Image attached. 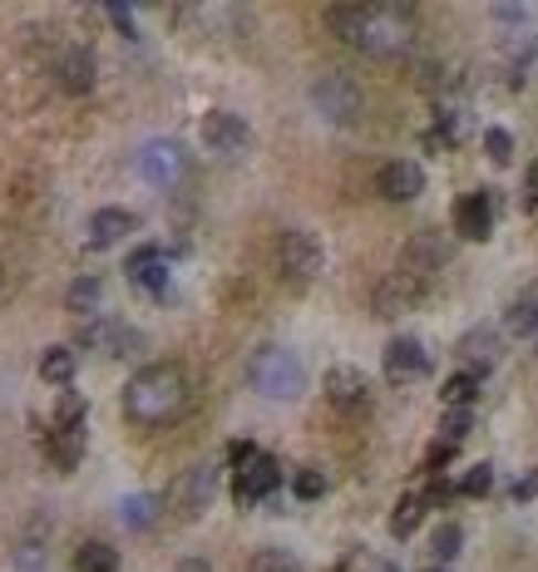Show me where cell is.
Returning a JSON list of instances; mask_svg holds the SVG:
<instances>
[{
  "mask_svg": "<svg viewBox=\"0 0 538 572\" xmlns=\"http://www.w3.org/2000/svg\"><path fill=\"white\" fill-rule=\"evenodd\" d=\"M331 30L356 45L371 60H400L415 45V10L410 6H390V0H376V6H331L326 10Z\"/></svg>",
  "mask_w": 538,
  "mask_h": 572,
  "instance_id": "obj_1",
  "label": "cell"
},
{
  "mask_svg": "<svg viewBox=\"0 0 538 572\" xmlns=\"http://www.w3.org/2000/svg\"><path fill=\"white\" fill-rule=\"evenodd\" d=\"M188 405V375L178 366H168V360H158V366H144L134 370V380L124 385V415L134 420V425H168V420H178Z\"/></svg>",
  "mask_w": 538,
  "mask_h": 572,
  "instance_id": "obj_2",
  "label": "cell"
},
{
  "mask_svg": "<svg viewBox=\"0 0 538 572\" xmlns=\"http://www.w3.org/2000/svg\"><path fill=\"white\" fill-rule=\"evenodd\" d=\"M247 380L262 400H297L307 390V366L287 346H257L247 360Z\"/></svg>",
  "mask_w": 538,
  "mask_h": 572,
  "instance_id": "obj_3",
  "label": "cell"
},
{
  "mask_svg": "<svg viewBox=\"0 0 538 572\" xmlns=\"http://www.w3.org/2000/svg\"><path fill=\"white\" fill-rule=\"evenodd\" d=\"M312 109L321 114L326 124H336V129H351V124L366 114V94H361V84H356L351 74L331 70V74H321V80L312 84Z\"/></svg>",
  "mask_w": 538,
  "mask_h": 572,
  "instance_id": "obj_4",
  "label": "cell"
},
{
  "mask_svg": "<svg viewBox=\"0 0 538 572\" xmlns=\"http://www.w3.org/2000/svg\"><path fill=\"white\" fill-rule=\"evenodd\" d=\"M321 267H326V252H321V242H316L307 227L282 232V242H277V272L282 277H287L292 286H307V282L321 277Z\"/></svg>",
  "mask_w": 538,
  "mask_h": 572,
  "instance_id": "obj_5",
  "label": "cell"
},
{
  "mask_svg": "<svg viewBox=\"0 0 538 572\" xmlns=\"http://www.w3.org/2000/svg\"><path fill=\"white\" fill-rule=\"evenodd\" d=\"M213 494H218V469L213 464H193V469H183L173 479V489H168V508L188 523V518H198L208 504H213Z\"/></svg>",
  "mask_w": 538,
  "mask_h": 572,
  "instance_id": "obj_6",
  "label": "cell"
},
{
  "mask_svg": "<svg viewBox=\"0 0 538 572\" xmlns=\"http://www.w3.org/2000/svg\"><path fill=\"white\" fill-rule=\"evenodd\" d=\"M139 173H144V183H154V188H178L188 178V153H183V144L178 139H154V144H144L139 148Z\"/></svg>",
  "mask_w": 538,
  "mask_h": 572,
  "instance_id": "obj_7",
  "label": "cell"
},
{
  "mask_svg": "<svg viewBox=\"0 0 538 572\" xmlns=\"http://www.w3.org/2000/svg\"><path fill=\"white\" fill-rule=\"evenodd\" d=\"M445 267H450V237L445 232H435V227L415 232V237L405 242V252H400V272L415 277V282H430L435 272H445Z\"/></svg>",
  "mask_w": 538,
  "mask_h": 572,
  "instance_id": "obj_8",
  "label": "cell"
},
{
  "mask_svg": "<svg viewBox=\"0 0 538 572\" xmlns=\"http://www.w3.org/2000/svg\"><path fill=\"white\" fill-rule=\"evenodd\" d=\"M203 144H208V153H218V158H238V153H247L252 148V129H247L242 114L213 109L203 119Z\"/></svg>",
  "mask_w": 538,
  "mask_h": 572,
  "instance_id": "obj_9",
  "label": "cell"
},
{
  "mask_svg": "<svg viewBox=\"0 0 538 572\" xmlns=\"http://www.w3.org/2000/svg\"><path fill=\"white\" fill-rule=\"evenodd\" d=\"M425 292H430V282H415V277H405V272H390V277L376 282V292H371V306H376V316H405V311H415L420 301H425Z\"/></svg>",
  "mask_w": 538,
  "mask_h": 572,
  "instance_id": "obj_10",
  "label": "cell"
},
{
  "mask_svg": "<svg viewBox=\"0 0 538 572\" xmlns=\"http://www.w3.org/2000/svg\"><path fill=\"white\" fill-rule=\"evenodd\" d=\"M80 346H94L104 356H139L144 336L124 321H109V316H94V321L80 326Z\"/></svg>",
  "mask_w": 538,
  "mask_h": 572,
  "instance_id": "obj_11",
  "label": "cell"
},
{
  "mask_svg": "<svg viewBox=\"0 0 538 572\" xmlns=\"http://www.w3.org/2000/svg\"><path fill=\"white\" fill-rule=\"evenodd\" d=\"M376 193H381L386 203H415V198L425 193V168H420L415 158H395V163H386L381 173H376Z\"/></svg>",
  "mask_w": 538,
  "mask_h": 572,
  "instance_id": "obj_12",
  "label": "cell"
},
{
  "mask_svg": "<svg viewBox=\"0 0 538 572\" xmlns=\"http://www.w3.org/2000/svg\"><path fill=\"white\" fill-rule=\"evenodd\" d=\"M326 400H331L341 415H356V410L371 405V380L356 366H331L326 370Z\"/></svg>",
  "mask_w": 538,
  "mask_h": 572,
  "instance_id": "obj_13",
  "label": "cell"
},
{
  "mask_svg": "<svg viewBox=\"0 0 538 572\" xmlns=\"http://www.w3.org/2000/svg\"><path fill=\"white\" fill-rule=\"evenodd\" d=\"M425 370H430V356L415 336H395V341L386 346V380L390 385H410V380H420Z\"/></svg>",
  "mask_w": 538,
  "mask_h": 572,
  "instance_id": "obj_14",
  "label": "cell"
},
{
  "mask_svg": "<svg viewBox=\"0 0 538 572\" xmlns=\"http://www.w3.org/2000/svg\"><path fill=\"white\" fill-rule=\"evenodd\" d=\"M124 277L139 286V292L163 296L168 292V257H163V247H134L129 262H124Z\"/></svg>",
  "mask_w": 538,
  "mask_h": 572,
  "instance_id": "obj_15",
  "label": "cell"
},
{
  "mask_svg": "<svg viewBox=\"0 0 538 572\" xmlns=\"http://www.w3.org/2000/svg\"><path fill=\"white\" fill-rule=\"evenodd\" d=\"M282 484V469H277V459H267V454H257V459L247 464V469H238V484H232V494H238V504L247 508V504H262L272 489Z\"/></svg>",
  "mask_w": 538,
  "mask_h": 572,
  "instance_id": "obj_16",
  "label": "cell"
},
{
  "mask_svg": "<svg viewBox=\"0 0 538 572\" xmlns=\"http://www.w3.org/2000/svg\"><path fill=\"white\" fill-rule=\"evenodd\" d=\"M455 351H460V360L474 370V375H484V370L499 366L504 341H499V331H494V326H474V331H464V336H460Z\"/></svg>",
  "mask_w": 538,
  "mask_h": 572,
  "instance_id": "obj_17",
  "label": "cell"
},
{
  "mask_svg": "<svg viewBox=\"0 0 538 572\" xmlns=\"http://www.w3.org/2000/svg\"><path fill=\"white\" fill-rule=\"evenodd\" d=\"M455 232L464 242H484L494 232V203L489 193H464L455 203Z\"/></svg>",
  "mask_w": 538,
  "mask_h": 572,
  "instance_id": "obj_18",
  "label": "cell"
},
{
  "mask_svg": "<svg viewBox=\"0 0 538 572\" xmlns=\"http://www.w3.org/2000/svg\"><path fill=\"white\" fill-rule=\"evenodd\" d=\"M139 227V218L129 213V208H99V213L89 218V232H84V242L89 247H119L129 232Z\"/></svg>",
  "mask_w": 538,
  "mask_h": 572,
  "instance_id": "obj_19",
  "label": "cell"
},
{
  "mask_svg": "<svg viewBox=\"0 0 538 572\" xmlns=\"http://www.w3.org/2000/svg\"><path fill=\"white\" fill-rule=\"evenodd\" d=\"M504 331H509L514 341H529L538 351V286H529V292H519L509 301V311H504Z\"/></svg>",
  "mask_w": 538,
  "mask_h": 572,
  "instance_id": "obj_20",
  "label": "cell"
},
{
  "mask_svg": "<svg viewBox=\"0 0 538 572\" xmlns=\"http://www.w3.org/2000/svg\"><path fill=\"white\" fill-rule=\"evenodd\" d=\"M55 74H60V89L65 94H89L94 89V55L84 45H70L65 55L55 60Z\"/></svg>",
  "mask_w": 538,
  "mask_h": 572,
  "instance_id": "obj_21",
  "label": "cell"
},
{
  "mask_svg": "<svg viewBox=\"0 0 538 572\" xmlns=\"http://www.w3.org/2000/svg\"><path fill=\"white\" fill-rule=\"evenodd\" d=\"M65 311L84 316V321H94V316L104 311V282L99 277H75L65 286Z\"/></svg>",
  "mask_w": 538,
  "mask_h": 572,
  "instance_id": "obj_22",
  "label": "cell"
},
{
  "mask_svg": "<svg viewBox=\"0 0 538 572\" xmlns=\"http://www.w3.org/2000/svg\"><path fill=\"white\" fill-rule=\"evenodd\" d=\"M45 454L55 469H75L84 459V425L80 430H50L45 434Z\"/></svg>",
  "mask_w": 538,
  "mask_h": 572,
  "instance_id": "obj_23",
  "label": "cell"
},
{
  "mask_svg": "<svg viewBox=\"0 0 538 572\" xmlns=\"http://www.w3.org/2000/svg\"><path fill=\"white\" fill-rule=\"evenodd\" d=\"M158 513H163V499H154V494H129V499L119 504V523L134 528V533H144V528L158 523Z\"/></svg>",
  "mask_w": 538,
  "mask_h": 572,
  "instance_id": "obj_24",
  "label": "cell"
},
{
  "mask_svg": "<svg viewBox=\"0 0 538 572\" xmlns=\"http://www.w3.org/2000/svg\"><path fill=\"white\" fill-rule=\"evenodd\" d=\"M75 366H80L75 346H50V351L40 356V380H50V385H70V380H75Z\"/></svg>",
  "mask_w": 538,
  "mask_h": 572,
  "instance_id": "obj_25",
  "label": "cell"
},
{
  "mask_svg": "<svg viewBox=\"0 0 538 572\" xmlns=\"http://www.w3.org/2000/svg\"><path fill=\"white\" fill-rule=\"evenodd\" d=\"M425 494H405V499L395 504V513H390V533L395 538H410L420 528V518H425Z\"/></svg>",
  "mask_w": 538,
  "mask_h": 572,
  "instance_id": "obj_26",
  "label": "cell"
},
{
  "mask_svg": "<svg viewBox=\"0 0 538 572\" xmlns=\"http://www.w3.org/2000/svg\"><path fill=\"white\" fill-rule=\"evenodd\" d=\"M479 395V375L474 370H460V375L445 380V390H440V400H445V410H470V400Z\"/></svg>",
  "mask_w": 538,
  "mask_h": 572,
  "instance_id": "obj_27",
  "label": "cell"
},
{
  "mask_svg": "<svg viewBox=\"0 0 538 572\" xmlns=\"http://www.w3.org/2000/svg\"><path fill=\"white\" fill-rule=\"evenodd\" d=\"M75 572H119V553L109 543H80Z\"/></svg>",
  "mask_w": 538,
  "mask_h": 572,
  "instance_id": "obj_28",
  "label": "cell"
},
{
  "mask_svg": "<svg viewBox=\"0 0 538 572\" xmlns=\"http://www.w3.org/2000/svg\"><path fill=\"white\" fill-rule=\"evenodd\" d=\"M247 572H307V568H302V558L287 553V548H262V553H252Z\"/></svg>",
  "mask_w": 538,
  "mask_h": 572,
  "instance_id": "obj_29",
  "label": "cell"
},
{
  "mask_svg": "<svg viewBox=\"0 0 538 572\" xmlns=\"http://www.w3.org/2000/svg\"><path fill=\"white\" fill-rule=\"evenodd\" d=\"M460 543H464L460 523H440L435 538H430V553H435V563L445 568V563H455V558H460Z\"/></svg>",
  "mask_w": 538,
  "mask_h": 572,
  "instance_id": "obj_30",
  "label": "cell"
},
{
  "mask_svg": "<svg viewBox=\"0 0 538 572\" xmlns=\"http://www.w3.org/2000/svg\"><path fill=\"white\" fill-rule=\"evenodd\" d=\"M84 415H89V405H84V395H75V390H65L60 395V410H55V430H80Z\"/></svg>",
  "mask_w": 538,
  "mask_h": 572,
  "instance_id": "obj_31",
  "label": "cell"
},
{
  "mask_svg": "<svg viewBox=\"0 0 538 572\" xmlns=\"http://www.w3.org/2000/svg\"><path fill=\"white\" fill-rule=\"evenodd\" d=\"M45 558H50V548L40 543L35 533H25V538L15 543V568H20V572H40V568H45Z\"/></svg>",
  "mask_w": 538,
  "mask_h": 572,
  "instance_id": "obj_32",
  "label": "cell"
},
{
  "mask_svg": "<svg viewBox=\"0 0 538 572\" xmlns=\"http://www.w3.org/2000/svg\"><path fill=\"white\" fill-rule=\"evenodd\" d=\"M470 425H474V415L470 410H445V420H440V444H464V434H470Z\"/></svg>",
  "mask_w": 538,
  "mask_h": 572,
  "instance_id": "obj_33",
  "label": "cell"
},
{
  "mask_svg": "<svg viewBox=\"0 0 538 572\" xmlns=\"http://www.w3.org/2000/svg\"><path fill=\"white\" fill-rule=\"evenodd\" d=\"M489 489H494V469H489V464H474V469L460 479V494H470V499H479V494H489Z\"/></svg>",
  "mask_w": 538,
  "mask_h": 572,
  "instance_id": "obj_34",
  "label": "cell"
},
{
  "mask_svg": "<svg viewBox=\"0 0 538 572\" xmlns=\"http://www.w3.org/2000/svg\"><path fill=\"white\" fill-rule=\"evenodd\" d=\"M484 153H489L494 163H509V158H514V139L504 129H489V134H484Z\"/></svg>",
  "mask_w": 538,
  "mask_h": 572,
  "instance_id": "obj_35",
  "label": "cell"
},
{
  "mask_svg": "<svg viewBox=\"0 0 538 572\" xmlns=\"http://www.w3.org/2000/svg\"><path fill=\"white\" fill-rule=\"evenodd\" d=\"M292 489H297V499H321V494H326V474L302 469L297 479H292Z\"/></svg>",
  "mask_w": 538,
  "mask_h": 572,
  "instance_id": "obj_36",
  "label": "cell"
},
{
  "mask_svg": "<svg viewBox=\"0 0 538 572\" xmlns=\"http://www.w3.org/2000/svg\"><path fill=\"white\" fill-rule=\"evenodd\" d=\"M104 15H109V25L119 30V35H129V40L139 35V30H134V10L129 6H104Z\"/></svg>",
  "mask_w": 538,
  "mask_h": 572,
  "instance_id": "obj_37",
  "label": "cell"
},
{
  "mask_svg": "<svg viewBox=\"0 0 538 572\" xmlns=\"http://www.w3.org/2000/svg\"><path fill=\"white\" fill-rule=\"evenodd\" d=\"M450 459H455V444H435V449H430V459H425V469H445Z\"/></svg>",
  "mask_w": 538,
  "mask_h": 572,
  "instance_id": "obj_38",
  "label": "cell"
},
{
  "mask_svg": "<svg viewBox=\"0 0 538 572\" xmlns=\"http://www.w3.org/2000/svg\"><path fill=\"white\" fill-rule=\"evenodd\" d=\"M524 198H529V203H538V158L529 163V173H524Z\"/></svg>",
  "mask_w": 538,
  "mask_h": 572,
  "instance_id": "obj_39",
  "label": "cell"
},
{
  "mask_svg": "<svg viewBox=\"0 0 538 572\" xmlns=\"http://www.w3.org/2000/svg\"><path fill=\"white\" fill-rule=\"evenodd\" d=\"M534 494H538V474H529V479L514 484V499H534Z\"/></svg>",
  "mask_w": 538,
  "mask_h": 572,
  "instance_id": "obj_40",
  "label": "cell"
},
{
  "mask_svg": "<svg viewBox=\"0 0 538 572\" xmlns=\"http://www.w3.org/2000/svg\"><path fill=\"white\" fill-rule=\"evenodd\" d=\"M173 572H213V563H203V558H183Z\"/></svg>",
  "mask_w": 538,
  "mask_h": 572,
  "instance_id": "obj_41",
  "label": "cell"
},
{
  "mask_svg": "<svg viewBox=\"0 0 538 572\" xmlns=\"http://www.w3.org/2000/svg\"><path fill=\"white\" fill-rule=\"evenodd\" d=\"M425 572H450V568H425Z\"/></svg>",
  "mask_w": 538,
  "mask_h": 572,
  "instance_id": "obj_42",
  "label": "cell"
},
{
  "mask_svg": "<svg viewBox=\"0 0 538 572\" xmlns=\"http://www.w3.org/2000/svg\"><path fill=\"white\" fill-rule=\"evenodd\" d=\"M0 286H6V267H0Z\"/></svg>",
  "mask_w": 538,
  "mask_h": 572,
  "instance_id": "obj_43",
  "label": "cell"
}]
</instances>
